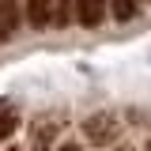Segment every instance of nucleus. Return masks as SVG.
Segmentation results:
<instances>
[{
  "instance_id": "nucleus-1",
  "label": "nucleus",
  "mask_w": 151,
  "mask_h": 151,
  "mask_svg": "<svg viewBox=\"0 0 151 151\" xmlns=\"http://www.w3.org/2000/svg\"><path fill=\"white\" fill-rule=\"evenodd\" d=\"M27 132H30V151H57L60 147V132H64V113L60 110L34 113L27 121Z\"/></svg>"
},
{
  "instance_id": "nucleus-2",
  "label": "nucleus",
  "mask_w": 151,
  "mask_h": 151,
  "mask_svg": "<svg viewBox=\"0 0 151 151\" xmlns=\"http://www.w3.org/2000/svg\"><path fill=\"white\" fill-rule=\"evenodd\" d=\"M117 136H121V117L113 110H98L83 121V140L91 147L106 151V147H117Z\"/></svg>"
},
{
  "instance_id": "nucleus-3",
  "label": "nucleus",
  "mask_w": 151,
  "mask_h": 151,
  "mask_svg": "<svg viewBox=\"0 0 151 151\" xmlns=\"http://www.w3.org/2000/svg\"><path fill=\"white\" fill-rule=\"evenodd\" d=\"M23 19L30 23V30H45L57 19V0H23Z\"/></svg>"
},
{
  "instance_id": "nucleus-4",
  "label": "nucleus",
  "mask_w": 151,
  "mask_h": 151,
  "mask_svg": "<svg viewBox=\"0 0 151 151\" xmlns=\"http://www.w3.org/2000/svg\"><path fill=\"white\" fill-rule=\"evenodd\" d=\"M19 23H23V8H19V0H0V42H8V38L15 34Z\"/></svg>"
},
{
  "instance_id": "nucleus-5",
  "label": "nucleus",
  "mask_w": 151,
  "mask_h": 151,
  "mask_svg": "<svg viewBox=\"0 0 151 151\" xmlns=\"http://www.w3.org/2000/svg\"><path fill=\"white\" fill-rule=\"evenodd\" d=\"M106 8H110V0H76V19L83 27H98L106 19Z\"/></svg>"
},
{
  "instance_id": "nucleus-6",
  "label": "nucleus",
  "mask_w": 151,
  "mask_h": 151,
  "mask_svg": "<svg viewBox=\"0 0 151 151\" xmlns=\"http://www.w3.org/2000/svg\"><path fill=\"white\" fill-rule=\"evenodd\" d=\"M19 110H15V102H0V144L4 140H12L15 136V129H19Z\"/></svg>"
},
{
  "instance_id": "nucleus-7",
  "label": "nucleus",
  "mask_w": 151,
  "mask_h": 151,
  "mask_svg": "<svg viewBox=\"0 0 151 151\" xmlns=\"http://www.w3.org/2000/svg\"><path fill=\"white\" fill-rule=\"evenodd\" d=\"M110 12L117 23H129V19H136V12H140V0H110Z\"/></svg>"
},
{
  "instance_id": "nucleus-8",
  "label": "nucleus",
  "mask_w": 151,
  "mask_h": 151,
  "mask_svg": "<svg viewBox=\"0 0 151 151\" xmlns=\"http://www.w3.org/2000/svg\"><path fill=\"white\" fill-rule=\"evenodd\" d=\"M57 151H83V147H79L76 140H68V144H60V147H57Z\"/></svg>"
},
{
  "instance_id": "nucleus-9",
  "label": "nucleus",
  "mask_w": 151,
  "mask_h": 151,
  "mask_svg": "<svg viewBox=\"0 0 151 151\" xmlns=\"http://www.w3.org/2000/svg\"><path fill=\"white\" fill-rule=\"evenodd\" d=\"M106 151H136V147H129V144H117V147H106Z\"/></svg>"
},
{
  "instance_id": "nucleus-10",
  "label": "nucleus",
  "mask_w": 151,
  "mask_h": 151,
  "mask_svg": "<svg viewBox=\"0 0 151 151\" xmlns=\"http://www.w3.org/2000/svg\"><path fill=\"white\" fill-rule=\"evenodd\" d=\"M4 151H23V147H4Z\"/></svg>"
},
{
  "instance_id": "nucleus-11",
  "label": "nucleus",
  "mask_w": 151,
  "mask_h": 151,
  "mask_svg": "<svg viewBox=\"0 0 151 151\" xmlns=\"http://www.w3.org/2000/svg\"><path fill=\"white\" fill-rule=\"evenodd\" d=\"M147 151H151V144H147Z\"/></svg>"
}]
</instances>
